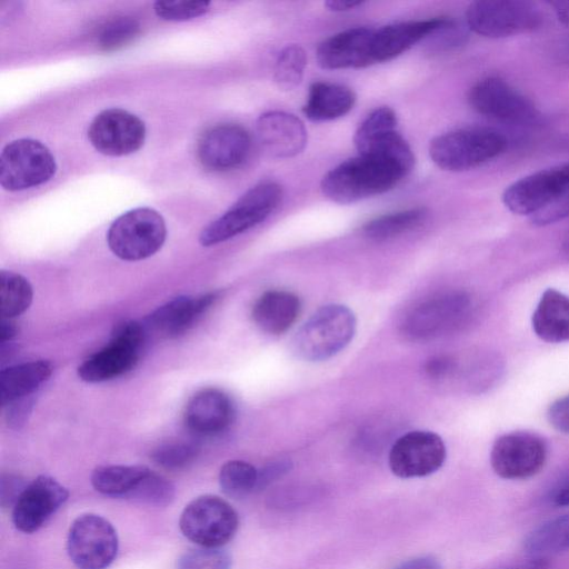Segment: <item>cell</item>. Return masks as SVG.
Segmentation results:
<instances>
[{
    "mask_svg": "<svg viewBox=\"0 0 569 569\" xmlns=\"http://www.w3.org/2000/svg\"><path fill=\"white\" fill-rule=\"evenodd\" d=\"M33 405L31 396L19 399L6 406V419L12 428L21 427L30 415Z\"/></svg>",
    "mask_w": 569,
    "mask_h": 569,
    "instance_id": "obj_42",
    "label": "cell"
},
{
    "mask_svg": "<svg viewBox=\"0 0 569 569\" xmlns=\"http://www.w3.org/2000/svg\"><path fill=\"white\" fill-rule=\"evenodd\" d=\"M468 102L476 112L505 123L527 126L539 119L535 104L499 77L477 81L468 92Z\"/></svg>",
    "mask_w": 569,
    "mask_h": 569,
    "instance_id": "obj_12",
    "label": "cell"
},
{
    "mask_svg": "<svg viewBox=\"0 0 569 569\" xmlns=\"http://www.w3.org/2000/svg\"><path fill=\"white\" fill-rule=\"evenodd\" d=\"M251 138L234 123H222L206 130L197 146L200 163L213 171H227L241 166L249 157Z\"/></svg>",
    "mask_w": 569,
    "mask_h": 569,
    "instance_id": "obj_19",
    "label": "cell"
},
{
    "mask_svg": "<svg viewBox=\"0 0 569 569\" xmlns=\"http://www.w3.org/2000/svg\"><path fill=\"white\" fill-rule=\"evenodd\" d=\"M456 367V362L448 356H433L429 358L423 366L425 372L432 379H440L450 375Z\"/></svg>",
    "mask_w": 569,
    "mask_h": 569,
    "instance_id": "obj_44",
    "label": "cell"
},
{
    "mask_svg": "<svg viewBox=\"0 0 569 569\" xmlns=\"http://www.w3.org/2000/svg\"><path fill=\"white\" fill-rule=\"evenodd\" d=\"M88 138L102 154L127 156L143 146L146 126L136 114L120 108H110L93 118L88 129Z\"/></svg>",
    "mask_w": 569,
    "mask_h": 569,
    "instance_id": "obj_15",
    "label": "cell"
},
{
    "mask_svg": "<svg viewBox=\"0 0 569 569\" xmlns=\"http://www.w3.org/2000/svg\"><path fill=\"white\" fill-rule=\"evenodd\" d=\"M472 302L466 292L447 291L415 305L400 323L401 333L412 341H429L447 335L470 317Z\"/></svg>",
    "mask_w": 569,
    "mask_h": 569,
    "instance_id": "obj_5",
    "label": "cell"
},
{
    "mask_svg": "<svg viewBox=\"0 0 569 569\" xmlns=\"http://www.w3.org/2000/svg\"><path fill=\"white\" fill-rule=\"evenodd\" d=\"M119 548L114 527L96 513H83L70 525L67 553L78 569H107Z\"/></svg>",
    "mask_w": 569,
    "mask_h": 569,
    "instance_id": "obj_11",
    "label": "cell"
},
{
    "mask_svg": "<svg viewBox=\"0 0 569 569\" xmlns=\"http://www.w3.org/2000/svg\"><path fill=\"white\" fill-rule=\"evenodd\" d=\"M18 333V328L11 319H3L1 321L0 337L1 342L10 341Z\"/></svg>",
    "mask_w": 569,
    "mask_h": 569,
    "instance_id": "obj_49",
    "label": "cell"
},
{
    "mask_svg": "<svg viewBox=\"0 0 569 569\" xmlns=\"http://www.w3.org/2000/svg\"><path fill=\"white\" fill-rule=\"evenodd\" d=\"M33 290L23 276L2 270L0 272V312L3 319L23 313L31 305Z\"/></svg>",
    "mask_w": 569,
    "mask_h": 569,
    "instance_id": "obj_32",
    "label": "cell"
},
{
    "mask_svg": "<svg viewBox=\"0 0 569 569\" xmlns=\"http://www.w3.org/2000/svg\"><path fill=\"white\" fill-rule=\"evenodd\" d=\"M428 216L426 208H410L377 217L362 227L363 234L372 240L392 239L421 226Z\"/></svg>",
    "mask_w": 569,
    "mask_h": 569,
    "instance_id": "obj_31",
    "label": "cell"
},
{
    "mask_svg": "<svg viewBox=\"0 0 569 569\" xmlns=\"http://www.w3.org/2000/svg\"><path fill=\"white\" fill-rule=\"evenodd\" d=\"M209 6V1H157L153 9L163 20L184 21L204 14Z\"/></svg>",
    "mask_w": 569,
    "mask_h": 569,
    "instance_id": "obj_39",
    "label": "cell"
},
{
    "mask_svg": "<svg viewBox=\"0 0 569 569\" xmlns=\"http://www.w3.org/2000/svg\"><path fill=\"white\" fill-rule=\"evenodd\" d=\"M550 6L553 8L557 19L569 28V1H551Z\"/></svg>",
    "mask_w": 569,
    "mask_h": 569,
    "instance_id": "obj_47",
    "label": "cell"
},
{
    "mask_svg": "<svg viewBox=\"0 0 569 569\" xmlns=\"http://www.w3.org/2000/svg\"><path fill=\"white\" fill-rule=\"evenodd\" d=\"M371 28L356 27L336 33L317 48L318 64L328 70L366 68L372 63Z\"/></svg>",
    "mask_w": 569,
    "mask_h": 569,
    "instance_id": "obj_20",
    "label": "cell"
},
{
    "mask_svg": "<svg viewBox=\"0 0 569 569\" xmlns=\"http://www.w3.org/2000/svg\"><path fill=\"white\" fill-rule=\"evenodd\" d=\"M218 298L217 291L176 297L149 315L144 327L161 337H178L188 331Z\"/></svg>",
    "mask_w": 569,
    "mask_h": 569,
    "instance_id": "obj_22",
    "label": "cell"
},
{
    "mask_svg": "<svg viewBox=\"0 0 569 569\" xmlns=\"http://www.w3.org/2000/svg\"><path fill=\"white\" fill-rule=\"evenodd\" d=\"M549 563L546 558H532L526 562L507 569H548Z\"/></svg>",
    "mask_w": 569,
    "mask_h": 569,
    "instance_id": "obj_50",
    "label": "cell"
},
{
    "mask_svg": "<svg viewBox=\"0 0 569 569\" xmlns=\"http://www.w3.org/2000/svg\"><path fill=\"white\" fill-rule=\"evenodd\" d=\"M531 323L537 337L546 342L569 341V297L547 289L532 313Z\"/></svg>",
    "mask_w": 569,
    "mask_h": 569,
    "instance_id": "obj_26",
    "label": "cell"
},
{
    "mask_svg": "<svg viewBox=\"0 0 569 569\" xmlns=\"http://www.w3.org/2000/svg\"><path fill=\"white\" fill-rule=\"evenodd\" d=\"M398 569H441L432 557H419L403 562Z\"/></svg>",
    "mask_w": 569,
    "mask_h": 569,
    "instance_id": "obj_46",
    "label": "cell"
},
{
    "mask_svg": "<svg viewBox=\"0 0 569 569\" xmlns=\"http://www.w3.org/2000/svg\"><path fill=\"white\" fill-rule=\"evenodd\" d=\"M166 222L148 207L136 208L119 216L109 227L110 250L126 261H138L154 254L164 243Z\"/></svg>",
    "mask_w": 569,
    "mask_h": 569,
    "instance_id": "obj_6",
    "label": "cell"
},
{
    "mask_svg": "<svg viewBox=\"0 0 569 569\" xmlns=\"http://www.w3.org/2000/svg\"><path fill=\"white\" fill-rule=\"evenodd\" d=\"M468 29L487 38H506L535 31L542 23L539 8L521 0H479L466 10Z\"/></svg>",
    "mask_w": 569,
    "mask_h": 569,
    "instance_id": "obj_7",
    "label": "cell"
},
{
    "mask_svg": "<svg viewBox=\"0 0 569 569\" xmlns=\"http://www.w3.org/2000/svg\"><path fill=\"white\" fill-rule=\"evenodd\" d=\"M555 503L561 507L569 506V485L556 495Z\"/></svg>",
    "mask_w": 569,
    "mask_h": 569,
    "instance_id": "obj_51",
    "label": "cell"
},
{
    "mask_svg": "<svg viewBox=\"0 0 569 569\" xmlns=\"http://www.w3.org/2000/svg\"><path fill=\"white\" fill-rule=\"evenodd\" d=\"M449 18L407 21L388 24L372 30V63L389 61L413 47L416 43L432 36L442 28Z\"/></svg>",
    "mask_w": 569,
    "mask_h": 569,
    "instance_id": "obj_23",
    "label": "cell"
},
{
    "mask_svg": "<svg viewBox=\"0 0 569 569\" xmlns=\"http://www.w3.org/2000/svg\"><path fill=\"white\" fill-rule=\"evenodd\" d=\"M547 417L556 430L569 433V395L553 401L548 409Z\"/></svg>",
    "mask_w": 569,
    "mask_h": 569,
    "instance_id": "obj_41",
    "label": "cell"
},
{
    "mask_svg": "<svg viewBox=\"0 0 569 569\" xmlns=\"http://www.w3.org/2000/svg\"><path fill=\"white\" fill-rule=\"evenodd\" d=\"M307 56L305 50L298 44H290L283 48L274 63V82L281 90H292L302 80Z\"/></svg>",
    "mask_w": 569,
    "mask_h": 569,
    "instance_id": "obj_34",
    "label": "cell"
},
{
    "mask_svg": "<svg viewBox=\"0 0 569 569\" xmlns=\"http://www.w3.org/2000/svg\"><path fill=\"white\" fill-rule=\"evenodd\" d=\"M26 487V483L16 476H2L1 477V506L2 507H13L21 491Z\"/></svg>",
    "mask_w": 569,
    "mask_h": 569,
    "instance_id": "obj_43",
    "label": "cell"
},
{
    "mask_svg": "<svg viewBox=\"0 0 569 569\" xmlns=\"http://www.w3.org/2000/svg\"><path fill=\"white\" fill-rule=\"evenodd\" d=\"M447 451L441 437L428 430H415L399 437L389 451V467L399 478H420L439 470Z\"/></svg>",
    "mask_w": 569,
    "mask_h": 569,
    "instance_id": "obj_14",
    "label": "cell"
},
{
    "mask_svg": "<svg viewBox=\"0 0 569 569\" xmlns=\"http://www.w3.org/2000/svg\"><path fill=\"white\" fill-rule=\"evenodd\" d=\"M219 485L224 495L242 498L258 486V470L243 460L227 461L219 471Z\"/></svg>",
    "mask_w": 569,
    "mask_h": 569,
    "instance_id": "obj_33",
    "label": "cell"
},
{
    "mask_svg": "<svg viewBox=\"0 0 569 569\" xmlns=\"http://www.w3.org/2000/svg\"><path fill=\"white\" fill-rule=\"evenodd\" d=\"M258 140L263 150L273 158H291L299 154L307 144L303 122L292 113L268 111L256 124Z\"/></svg>",
    "mask_w": 569,
    "mask_h": 569,
    "instance_id": "obj_21",
    "label": "cell"
},
{
    "mask_svg": "<svg viewBox=\"0 0 569 569\" xmlns=\"http://www.w3.org/2000/svg\"><path fill=\"white\" fill-rule=\"evenodd\" d=\"M173 497V485L164 477L150 470L127 498L140 503L162 507L169 505Z\"/></svg>",
    "mask_w": 569,
    "mask_h": 569,
    "instance_id": "obj_36",
    "label": "cell"
},
{
    "mask_svg": "<svg viewBox=\"0 0 569 569\" xmlns=\"http://www.w3.org/2000/svg\"><path fill=\"white\" fill-rule=\"evenodd\" d=\"M281 187L261 181L248 189L224 213L204 227L199 236L203 247L233 238L266 220L279 206Z\"/></svg>",
    "mask_w": 569,
    "mask_h": 569,
    "instance_id": "obj_4",
    "label": "cell"
},
{
    "mask_svg": "<svg viewBox=\"0 0 569 569\" xmlns=\"http://www.w3.org/2000/svg\"><path fill=\"white\" fill-rule=\"evenodd\" d=\"M361 1H355V0H330L327 1L325 4L326 7L331 11H348L350 9H353L358 6H360Z\"/></svg>",
    "mask_w": 569,
    "mask_h": 569,
    "instance_id": "obj_48",
    "label": "cell"
},
{
    "mask_svg": "<svg viewBox=\"0 0 569 569\" xmlns=\"http://www.w3.org/2000/svg\"><path fill=\"white\" fill-rule=\"evenodd\" d=\"M569 184V162L539 170L515 181L502 193L511 212L532 217L550 204Z\"/></svg>",
    "mask_w": 569,
    "mask_h": 569,
    "instance_id": "obj_16",
    "label": "cell"
},
{
    "mask_svg": "<svg viewBox=\"0 0 569 569\" xmlns=\"http://www.w3.org/2000/svg\"><path fill=\"white\" fill-rule=\"evenodd\" d=\"M507 148V139L490 128H461L430 141L429 156L442 170L461 172L487 163Z\"/></svg>",
    "mask_w": 569,
    "mask_h": 569,
    "instance_id": "obj_3",
    "label": "cell"
},
{
    "mask_svg": "<svg viewBox=\"0 0 569 569\" xmlns=\"http://www.w3.org/2000/svg\"><path fill=\"white\" fill-rule=\"evenodd\" d=\"M526 552L546 558L569 549V512L549 519L530 531L523 541Z\"/></svg>",
    "mask_w": 569,
    "mask_h": 569,
    "instance_id": "obj_29",
    "label": "cell"
},
{
    "mask_svg": "<svg viewBox=\"0 0 569 569\" xmlns=\"http://www.w3.org/2000/svg\"><path fill=\"white\" fill-rule=\"evenodd\" d=\"M198 453L199 448L193 442L169 440L153 449L151 459L164 469L177 470L189 466Z\"/></svg>",
    "mask_w": 569,
    "mask_h": 569,
    "instance_id": "obj_37",
    "label": "cell"
},
{
    "mask_svg": "<svg viewBox=\"0 0 569 569\" xmlns=\"http://www.w3.org/2000/svg\"><path fill=\"white\" fill-rule=\"evenodd\" d=\"M397 126V116L392 109L381 107L373 110L355 133L353 142L358 153L385 156L412 169L415 156Z\"/></svg>",
    "mask_w": 569,
    "mask_h": 569,
    "instance_id": "obj_17",
    "label": "cell"
},
{
    "mask_svg": "<svg viewBox=\"0 0 569 569\" xmlns=\"http://www.w3.org/2000/svg\"><path fill=\"white\" fill-rule=\"evenodd\" d=\"M230 555L220 548L192 549L177 561L176 569H230Z\"/></svg>",
    "mask_w": 569,
    "mask_h": 569,
    "instance_id": "obj_38",
    "label": "cell"
},
{
    "mask_svg": "<svg viewBox=\"0 0 569 569\" xmlns=\"http://www.w3.org/2000/svg\"><path fill=\"white\" fill-rule=\"evenodd\" d=\"M357 319L350 308L340 303L322 306L298 329L291 350L305 361L318 362L332 358L353 339Z\"/></svg>",
    "mask_w": 569,
    "mask_h": 569,
    "instance_id": "obj_2",
    "label": "cell"
},
{
    "mask_svg": "<svg viewBox=\"0 0 569 569\" xmlns=\"http://www.w3.org/2000/svg\"><path fill=\"white\" fill-rule=\"evenodd\" d=\"M569 217V184L546 208L530 217L536 226H547Z\"/></svg>",
    "mask_w": 569,
    "mask_h": 569,
    "instance_id": "obj_40",
    "label": "cell"
},
{
    "mask_svg": "<svg viewBox=\"0 0 569 569\" xmlns=\"http://www.w3.org/2000/svg\"><path fill=\"white\" fill-rule=\"evenodd\" d=\"M547 455V445L540 436L529 431H512L493 442L490 463L499 477L521 480L537 475L543 468Z\"/></svg>",
    "mask_w": 569,
    "mask_h": 569,
    "instance_id": "obj_13",
    "label": "cell"
},
{
    "mask_svg": "<svg viewBox=\"0 0 569 569\" xmlns=\"http://www.w3.org/2000/svg\"><path fill=\"white\" fill-rule=\"evenodd\" d=\"M355 102L356 94L350 88L318 81L310 86L302 112L311 121H329L348 113Z\"/></svg>",
    "mask_w": 569,
    "mask_h": 569,
    "instance_id": "obj_27",
    "label": "cell"
},
{
    "mask_svg": "<svg viewBox=\"0 0 569 569\" xmlns=\"http://www.w3.org/2000/svg\"><path fill=\"white\" fill-rule=\"evenodd\" d=\"M68 489L50 476L27 483L12 507V522L24 533L39 530L67 501Z\"/></svg>",
    "mask_w": 569,
    "mask_h": 569,
    "instance_id": "obj_18",
    "label": "cell"
},
{
    "mask_svg": "<svg viewBox=\"0 0 569 569\" xmlns=\"http://www.w3.org/2000/svg\"><path fill=\"white\" fill-rule=\"evenodd\" d=\"M149 471L139 465L99 466L91 473V485L101 495L127 498Z\"/></svg>",
    "mask_w": 569,
    "mask_h": 569,
    "instance_id": "obj_30",
    "label": "cell"
},
{
    "mask_svg": "<svg viewBox=\"0 0 569 569\" xmlns=\"http://www.w3.org/2000/svg\"><path fill=\"white\" fill-rule=\"evenodd\" d=\"M291 467L289 460H277L266 466L261 471H258V486L262 487L266 483L272 481L279 476L286 473Z\"/></svg>",
    "mask_w": 569,
    "mask_h": 569,
    "instance_id": "obj_45",
    "label": "cell"
},
{
    "mask_svg": "<svg viewBox=\"0 0 569 569\" xmlns=\"http://www.w3.org/2000/svg\"><path fill=\"white\" fill-rule=\"evenodd\" d=\"M143 323L127 320L118 323L109 343L78 367V376L86 382H101L131 370L138 362L147 337Z\"/></svg>",
    "mask_w": 569,
    "mask_h": 569,
    "instance_id": "obj_9",
    "label": "cell"
},
{
    "mask_svg": "<svg viewBox=\"0 0 569 569\" xmlns=\"http://www.w3.org/2000/svg\"><path fill=\"white\" fill-rule=\"evenodd\" d=\"M179 527L182 535L199 547L220 548L234 537L239 517L224 499L203 495L184 507Z\"/></svg>",
    "mask_w": 569,
    "mask_h": 569,
    "instance_id": "obj_8",
    "label": "cell"
},
{
    "mask_svg": "<svg viewBox=\"0 0 569 569\" xmlns=\"http://www.w3.org/2000/svg\"><path fill=\"white\" fill-rule=\"evenodd\" d=\"M234 408L223 391L207 388L194 393L184 410L187 428L198 436H216L232 422Z\"/></svg>",
    "mask_w": 569,
    "mask_h": 569,
    "instance_id": "obj_24",
    "label": "cell"
},
{
    "mask_svg": "<svg viewBox=\"0 0 569 569\" xmlns=\"http://www.w3.org/2000/svg\"><path fill=\"white\" fill-rule=\"evenodd\" d=\"M57 171L51 151L40 141L21 138L8 143L0 154V184L20 191L49 181Z\"/></svg>",
    "mask_w": 569,
    "mask_h": 569,
    "instance_id": "obj_10",
    "label": "cell"
},
{
    "mask_svg": "<svg viewBox=\"0 0 569 569\" xmlns=\"http://www.w3.org/2000/svg\"><path fill=\"white\" fill-rule=\"evenodd\" d=\"M140 32L138 20L126 16L117 17L100 28L97 34V46L102 51H116L134 41Z\"/></svg>",
    "mask_w": 569,
    "mask_h": 569,
    "instance_id": "obj_35",
    "label": "cell"
},
{
    "mask_svg": "<svg viewBox=\"0 0 569 569\" xmlns=\"http://www.w3.org/2000/svg\"><path fill=\"white\" fill-rule=\"evenodd\" d=\"M52 373V365L37 360L10 366L0 372V397L3 407L32 396Z\"/></svg>",
    "mask_w": 569,
    "mask_h": 569,
    "instance_id": "obj_28",
    "label": "cell"
},
{
    "mask_svg": "<svg viewBox=\"0 0 569 569\" xmlns=\"http://www.w3.org/2000/svg\"><path fill=\"white\" fill-rule=\"evenodd\" d=\"M411 169L403 163L380 154H359L328 171L320 183L321 191L329 200L353 203L389 191Z\"/></svg>",
    "mask_w": 569,
    "mask_h": 569,
    "instance_id": "obj_1",
    "label": "cell"
},
{
    "mask_svg": "<svg viewBox=\"0 0 569 569\" xmlns=\"http://www.w3.org/2000/svg\"><path fill=\"white\" fill-rule=\"evenodd\" d=\"M301 311L300 299L286 290H269L262 293L252 308L254 323L264 332H286L298 319Z\"/></svg>",
    "mask_w": 569,
    "mask_h": 569,
    "instance_id": "obj_25",
    "label": "cell"
}]
</instances>
